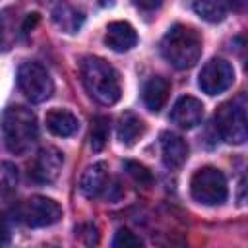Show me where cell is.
<instances>
[{
    "label": "cell",
    "instance_id": "obj_26",
    "mask_svg": "<svg viewBox=\"0 0 248 248\" xmlns=\"http://www.w3.org/2000/svg\"><path fill=\"white\" fill-rule=\"evenodd\" d=\"M132 2H134L138 8L151 12V10H157V8L161 6V2H163V0H132Z\"/></svg>",
    "mask_w": 248,
    "mask_h": 248
},
{
    "label": "cell",
    "instance_id": "obj_23",
    "mask_svg": "<svg viewBox=\"0 0 248 248\" xmlns=\"http://www.w3.org/2000/svg\"><path fill=\"white\" fill-rule=\"evenodd\" d=\"M124 169L128 170V174L136 180V182H140V184H151L153 182V176H151V172L143 167V165H140V163H136V161H126L124 163Z\"/></svg>",
    "mask_w": 248,
    "mask_h": 248
},
{
    "label": "cell",
    "instance_id": "obj_9",
    "mask_svg": "<svg viewBox=\"0 0 248 248\" xmlns=\"http://www.w3.org/2000/svg\"><path fill=\"white\" fill-rule=\"evenodd\" d=\"M234 81L232 66L223 58H211L200 72V87L207 95H219L227 91Z\"/></svg>",
    "mask_w": 248,
    "mask_h": 248
},
{
    "label": "cell",
    "instance_id": "obj_8",
    "mask_svg": "<svg viewBox=\"0 0 248 248\" xmlns=\"http://www.w3.org/2000/svg\"><path fill=\"white\" fill-rule=\"evenodd\" d=\"M79 190L87 198H105V200H118L120 198V186L116 180L110 178L107 163H95L85 169L79 180Z\"/></svg>",
    "mask_w": 248,
    "mask_h": 248
},
{
    "label": "cell",
    "instance_id": "obj_24",
    "mask_svg": "<svg viewBox=\"0 0 248 248\" xmlns=\"http://www.w3.org/2000/svg\"><path fill=\"white\" fill-rule=\"evenodd\" d=\"M76 232H79V236H81V234L87 236V238H85V244H97V240H99V231H97V227H95L93 223H87V225L78 227Z\"/></svg>",
    "mask_w": 248,
    "mask_h": 248
},
{
    "label": "cell",
    "instance_id": "obj_19",
    "mask_svg": "<svg viewBox=\"0 0 248 248\" xmlns=\"http://www.w3.org/2000/svg\"><path fill=\"white\" fill-rule=\"evenodd\" d=\"M17 39V29H16V16L12 10H2L0 12V52H6L14 46Z\"/></svg>",
    "mask_w": 248,
    "mask_h": 248
},
{
    "label": "cell",
    "instance_id": "obj_27",
    "mask_svg": "<svg viewBox=\"0 0 248 248\" xmlns=\"http://www.w3.org/2000/svg\"><path fill=\"white\" fill-rule=\"evenodd\" d=\"M37 21H39V14H27L25 21L21 23V33H29Z\"/></svg>",
    "mask_w": 248,
    "mask_h": 248
},
{
    "label": "cell",
    "instance_id": "obj_10",
    "mask_svg": "<svg viewBox=\"0 0 248 248\" xmlns=\"http://www.w3.org/2000/svg\"><path fill=\"white\" fill-rule=\"evenodd\" d=\"M64 155L56 147H43L29 167V178L37 184H50L62 170Z\"/></svg>",
    "mask_w": 248,
    "mask_h": 248
},
{
    "label": "cell",
    "instance_id": "obj_3",
    "mask_svg": "<svg viewBox=\"0 0 248 248\" xmlns=\"http://www.w3.org/2000/svg\"><path fill=\"white\" fill-rule=\"evenodd\" d=\"M161 54L176 70H188L202 56V37L196 29L176 23L161 39Z\"/></svg>",
    "mask_w": 248,
    "mask_h": 248
},
{
    "label": "cell",
    "instance_id": "obj_14",
    "mask_svg": "<svg viewBox=\"0 0 248 248\" xmlns=\"http://www.w3.org/2000/svg\"><path fill=\"white\" fill-rule=\"evenodd\" d=\"M52 21L60 31H64L68 35H74V33H78L81 29V25L85 21V16L78 8L68 4L66 0H60L52 8Z\"/></svg>",
    "mask_w": 248,
    "mask_h": 248
},
{
    "label": "cell",
    "instance_id": "obj_22",
    "mask_svg": "<svg viewBox=\"0 0 248 248\" xmlns=\"http://www.w3.org/2000/svg\"><path fill=\"white\" fill-rule=\"evenodd\" d=\"M143 242L140 236H136L132 231L128 229H118L114 238H112V246L114 248H140Z\"/></svg>",
    "mask_w": 248,
    "mask_h": 248
},
{
    "label": "cell",
    "instance_id": "obj_28",
    "mask_svg": "<svg viewBox=\"0 0 248 248\" xmlns=\"http://www.w3.org/2000/svg\"><path fill=\"white\" fill-rule=\"evenodd\" d=\"M225 2H227L231 8H234V10H242L246 0H225Z\"/></svg>",
    "mask_w": 248,
    "mask_h": 248
},
{
    "label": "cell",
    "instance_id": "obj_4",
    "mask_svg": "<svg viewBox=\"0 0 248 248\" xmlns=\"http://www.w3.org/2000/svg\"><path fill=\"white\" fill-rule=\"evenodd\" d=\"M215 128L227 143L240 145L248 138V124H246V97L238 95L227 103H223L213 116Z\"/></svg>",
    "mask_w": 248,
    "mask_h": 248
},
{
    "label": "cell",
    "instance_id": "obj_11",
    "mask_svg": "<svg viewBox=\"0 0 248 248\" xmlns=\"http://www.w3.org/2000/svg\"><path fill=\"white\" fill-rule=\"evenodd\" d=\"M202 118H203V105L200 99L190 97V95L180 97L170 110V120L184 130L196 128L202 122Z\"/></svg>",
    "mask_w": 248,
    "mask_h": 248
},
{
    "label": "cell",
    "instance_id": "obj_25",
    "mask_svg": "<svg viewBox=\"0 0 248 248\" xmlns=\"http://www.w3.org/2000/svg\"><path fill=\"white\" fill-rule=\"evenodd\" d=\"M10 242V229L6 223V217L0 213V246H6Z\"/></svg>",
    "mask_w": 248,
    "mask_h": 248
},
{
    "label": "cell",
    "instance_id": "obj_15",
    "mask_svg": "<svg viewBox=\"0 0 248 248\" xmlns=\"http://www.w3.org/2000/svg\"><path fill=\"white\" fill-rule=\"evenodd\" d=\"M169 93H170V83H169V79H167V78H161V76H153V78H149V79L145 81L141 97H143L145 107H147L151 112H159V110L165 107V103H167V99H169Z\"/></svg>",
    "mask_w": 248,
    "mask_h": 248
},
{
    "label": "cell",
    "instance_id": "obj_5",
    "mask_svg": "<svg viewBox=\"0 0 248 248\" xmlns=\"http://www.w3.org/2000/svg\"><path fill=\"white\" fill-rule=\"evenodd\" d=\"M190 192L203 205H221L229 194L225 174L215 167H202L190 180Z\"/></svg>",
    "mask_w": 248,
    "mask_h": 248
},
{
    "label": "cell",
    "instance_id": "obj_16",
    "mask_svg": "<svg viewBox=\"0 0 248 248\" xmlns=\"http://www.w3.org/2000/svg\"><path fill=\"white\" fill-rule=\"evenodd\" d=\"M45 124L54 136H60V138H68V136L76 134L78 128H79V122H78L76 114H72L66 108L48 110L46 116H45Z\"/></svg>",
    "mask_w": 248,
    "mask_h": 248
},
{
    "label": "cell",
    "instance_id": "obj_17",
    "mask_svg": "<svg viewBox=\"0 0 248 248\" xmlns=\"http://www.w3.org/2000/svg\"><path fill=\"white\" fill-rule=\"evenodd\" d=\"M143 132H145V124H143V120L138 116V114H134V112H124V114H120V118H118V128H116V134H118V140H120V143H124V145H134L141 136H143Z\"/></svg>",
    "mask_w": 248,
    "mask_h": 248
},
{
    "label": "cell",
    "instance_id": "obj_13",
    "mask_svg": "<svg viewBox=\"0 0 248 248\" xmlns=\"http://www.w3.org/2000/svg\"><path fill=\"white\" fill-rule=\"evenodd\" d=\"M105 43L108 48H112L114 52H126L132 46H136L138 43V33L136 29L126 23V21H112L107 27L105 33Z\"/></svg>",
    "mask_w": 248,
    "mask_h": 248
},
{
    "label": "cell",
    "instance_id": "obj_2",
    "mask_svg": "<svg viewBox=\"0 0 248 248\" xmlns=\"http://www.w3.org/2000/svg\"><path fill=\"white\" fill-rule=\"evenodd\" d=\"M85 91L101 105H114L120 99L118 72L99 56H85L79 66Z\"/></svg>",
    "mask_w": 248,
    "mask_h": 248
},
{
    "label": "cell",
    "instance_id": "obj_20",
    "mask_svg": "<svg viewBox=\"0 0 248 248\" xmlns=\"http://www.w3.org/2000/svg\"><path fill=\"white\" fill-rule=\"evenodd\" d=\"M110 136V120L108 116H95L91 122V134H89V143L93 151H101Z\"/></svg>",
    "mask_w": 248,
    "mask_h": 248
},
{
    "label": "cell",
    "instance_id": "obj_7",
    "mask_svg": "<svg viewBox=\"0 0 248 248\" xmlns=\"http://www.w3.org/2000/svg\"><path fill=\"white\" fill-rule=\"evenodd\" d=\"M17 85L31 103H43L54 93V83L48 72L37 62H23L17 70Z\"/></svg>",
    "mask_w": 248,
    "mask_h": 248
},
{
    "label": "cell",
    "instance_id": "obj_6",
    "mask_svg": "<svg viewBox=\"0 0 248 248\" xmlns=\"http://www.w3.org/2000/svg\"><path fill=\"white\" fill-rule=\"evenodd\" d=\"M14 215L27 227H50L60 221L62 207L46 196H31L14 207Z\"/></svg>",
    "mask_w": 248,
    "mask_h": 248
},
{
    "label": "cell",
    "instance_id": "obj_18",
    "mask_svg": "<svg viewBox=\"0 0 248 248\" xmlns=\"http://www.w3.org/2000/svg\"><path fill=\"white\" fill-rule=\"evenodd\" d=\"M194 10L202 19L209 23H219L227 16V2L225 0H194Z\"/></svg>",
    "mask_w": 248,
    "mask_h": 248
},
{
    "label": "cell",
    "instance_id": "obj_12",
    "mask_svg": "<svg viewBox=\"0 0 248 248\" xmlns=\"http://www.w3.org/2000/svg\"><path fill=\"white\" fill-rule=\"evenodd\" d=\"M188 143L172 132H163L161 134V155H163V163L169 169H180L186 159H188Z\"/></svg>",
    "mask_w": 248,
    "mask_h": 248
},
{
    "label": "cell",
    "instance_id": "obj_21",
    "mask_svg": "<svg viewBox=\"0 0 248 248\" xmlns=\"http://www.w3.org/2000/svg\"><path fill=\"white\" fill-rule=\"evenodd\" d=\"M17 184V169L12 163H2L0 165V192L8 194L16 188Z\"/></svg>",
    "mask_w": 248,
    "mask_h": 248
},
{
    "label": "cell",
    "instance_id": "obj_29",
    "mask_svg": "<svg viewBox=\"0 0 248 248\" xmlns=\"http://www.w3.org/2000/svg\"><path fill=\"white\" fill-rule=\"evenodd\" d=\"M99 4H101V6H105V8H108V6H112V4H114V0H99Z\"/></svg>",
    "mask_w": 248,
    "mask_h": 248
},
{
    "label": "cell",
    "instance_id": "obj_1",
    "mask_svg": "<svg viewBox=\"0 0 248 248\" xmlns=\"http://www.w3.org/2000/svg\"><path fill=\"white\" fill-rule=\"evenodd\" d=\"M2 134L4 143L10 153L25 155L33 149L39 138L37 116L31 108L23 105H12L2 114Z\"/></svg>",
    "mask_w": 248,
    "mask_h": 248
}]
</instances>
